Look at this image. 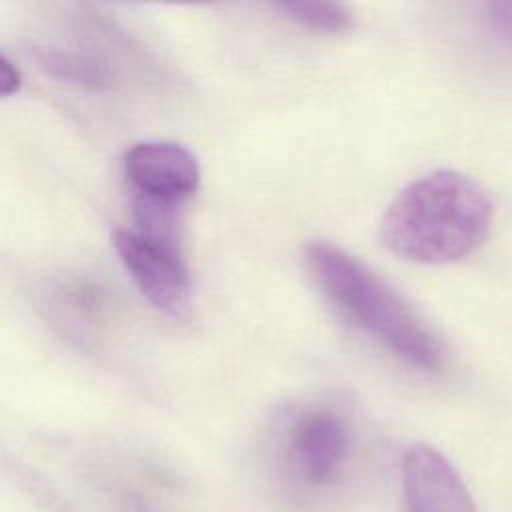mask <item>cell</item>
<instances>
[{"label": "cell", "instance_id": "obj_4", "mask_svg": "<svg viewBox=\"0 0 512 512\" xmlns=\"http://www.w3.org/2000/svg\"><path fill=\"white\" fill-rule=\"evenodd\" d=\"M122 166L130 188L144 202L172 208L194 196L200 186L198 160L178 142H136L126 150Z\"/></svg>", "mask_w": 512, "mask_h": 512}, {"label": "cell", "instance_id": "obj_7", "mask_svg": "<svg viewBox=\"0 0 512 512\" xmlns=\"http://www.w3.org/2000/svg\"><path fill=\"white\" fill-rule=\"evenodd\" d=\"M284 18L320 32H342L354 24V14L340 2H278L274 4Z\"/></svg>", "mask_w": 512, "mask_h": 512}, {"label": "cell", "instance_id": "obj_3", "mask_svg": "<svg viewBox=\"0 0 512 512\" xmlns=\"http://www.w3.org/2000/svg\"><path fill=\"white\" fill-rule=\"evenodd\" d=\"M114 250L140 294L168 316L184 318L192 310L190 270L174 240L142 230L118 228Z\"/></svg>", "mask_w": 512, "mask_h": 512}, {"label": "cell", "instance_id": "obj_9", "mask_svg": "<svg viewBox=\"0 0 512 512\" xmlns=\"http://www.w3.org/2000/svg\"><path fill=\"white\" fill-rule=\"evenodd\" d=\"M486 18L492 36L512 50V0H498L486 4Z\"/></svg>", "mask_w": 512, "mask_h": 512}, {"label": "cell", "instance_id": "obj_10", "mask_svg": "<svg viewBox=\"0 0 512 512\" xmlns=\"http://www.w3.org/2000/svg\"><path fill=\"white\" fill-rule=\"evenodd\" d=\"M20 84H22V76H20L18 66L6 54H2L0 56V92H2V96H10V94L18 92Z\"/></svg>", "mask_w": 512, "mask_h": 512}, {"label": "cell", "instance_id": "obj_1", "mask_svg": "<svg viewBox=\"0 0 512 512\" xmlns=\"http://www.w3.org/2000/svg\"><path fill=\"white\" fill-rule=\"evenodd\" d=\"M492 216V200L476 180L434 170L392 198L380 218V240L398 258L448 264L484 244Z\"/></svg>", "mask_w": 512, "mask_h": 512}, {"label": "cell", "instance_id": "obj_8", "mask_svg": "<svg viewBox=\"0 0 512 512\" xmlns=\"http://www.w3.org/2000/svg\"><path fill=\"white\" fill-rule=\"evenodd\" d=\"M36 58L54 76H62V78H68V80H74V82L90 84V86H96V88L106 82V70L100 64H94L92 60H84V58H78L74 54L48 50V48L38 50Z\"/></svg>", "mask_w": 512, "mask_h": 512}, {"label": "cell", "instance_id": "obj_5", "mask_svg": "<svg viewBox=\"0 0 512 512\" xmlns=\"http://www.w3.org/2000/svg\"><path fill=\"white\" fill-rule=\"evenodd\" d=\"M402 490L406 512H476L456 468L430 444H412L406 450Z\"/></svg>", "mask_w": 512, "mask_h": 512}, {"label": "cell", "instance_id": "obj_6", "mask_svg": "<svg viewBox=\"0 0 512 512\" xmlns=\"http://www.w3.org/2000/svg\"><path fill=\"white\" fill-rule=\"evenodd\" d=\"M350 428L332 410H310L290 430V454L298 470L316 486L334 484L346 464Z\"/></svg>", "mask_w": 512, "mask_h": 512}, {"label": "cell", "instance_id": "obj_2", "mask_svg": "<svg viewBox=\"0 0 512 512\" xmlns=\"http://www.w3.org/2000/svg\"><path fill=\"white\" fill-rule=\"evenodd\" d=\"M306 264L322 294L354 326L386 346L396 358L424 370L444 366V346L424 318L386 280L340 246L316 240Z\"/></svg>", "mask_w": 512, "mask_h": 512}]
</instances>
